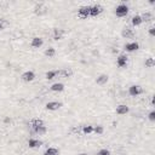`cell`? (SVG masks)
Returning <instances> with one entry per match:
<instances>
[{
  "mask_svg": "<svg viewBox=\"0 0 155 155\" xmlns=\"http://www.w3.org/2000/svg\"><path fill=\"white\" fill-rule=\"evenodd\" d=\"M128 12H130V7H128V5L125 4V2H120V4H117L116 7L114 8V13H115V16L119 17V18H124V17H126V16L128 15Z\"/></svg>",
  "mask_w": 155,
  "mask_h": 155,
  "instance_id": "1",
  "label": "cell"
},
{
  "mask_svg": "<svg viewBox=\"0 0 155 155\" xmlns=\"http://www.w3.org/2000/svg\"><path fill=\"white\" fill-rule=\"evenodd\" d=\"M90 17V5H81L78 7V18L87 19Z\"/></svg>",
  "mask_w": 155,
  "mask_h": 155,
  "instance_id": "2",
  "label": "cell"
},
{
  "mask_svg": "<svg viewBox=\"0 0 155 155\" xmlns=\"http://www.w3.org/2000/svg\"><path fill=\"white\" fill-rule=\"evenodd\" d=\"M103 11H104V7L101 4H94V5L90 6V17L97 18L98 16H101V13Z\"/></svg>",
  "mask_w": 155,
  "mask_h": 155,
  "instance_id": "3",
  "label": "cell"
},
{
  "mask_svg": "<svg viewBox=\"0 0 155 155\" xmlns=\"http://www.w3.org/2000/svg\"><path fill=\"white\" fill-rule=\"evenodd\" d=\"M127 93H128L131 97H138V96H140V94L143 93V87H142L140 85L133 84V85H131V86L128 87Z\"/></svg>",
  "mask_w": 155,
  "mask_h": 155,
  "instance_id": "4",
  "label": "cell"
},
{
  "mask_svg": "<svg viewBox=\"0 0 155 155\" xmlns=\"http://www.w3.org/2000/svg\"><path fill=\"white\" fill-rule=\"evenodd\" d=\"M35 78H36V75L33 70H25L21 74V80L24 82H31L35 80Z\"/></svg>",
  "mask_w": 155,
  "mask_h": 155,
  "instance_id": "5",
  "label": "cell"
},
{
  "mask_svg": "<svg viewBox=\"0 0 155 155\" xmlns=\"http://www.w3.org/2000/svg\"><path fill=\"white\" fill-rule=\"evenodd\" d=\"M62 107H63V103L59 102V101H50V102H47L46 105H45V108H46L48 111H56V110L61 109Z\"/></svg>",
  "mask_w": 155,
  "mask_h": 155,
  "instance_id": "6",
  "label": "cell"
},
{
  "mask_svg": "<svg viewBox=\"0 0 155 155\" xmlns=\"http://www.w3.org/2000/svg\"><path fill=\"white\" fill-rule=\"evenodd\" d=\"M65 34V30L62 29V28H53L52 29V39L54 41H58V40H62L63 36Z\"/></svg>",
  "mask_w": 155,
  "mask_h": 155,
  "instance_id": "7",
  "label": "cell"
},
{
  "mask_svg": "<svg viewBox=\"0 0 155 155\" xmlns=\"http://www.w3.org/2000/svg\"><path fill=\"white\" fill-rule=\"evenodd\" d=\"M139 42L138 41H131V42H127V44H125V46H124V50L126 51V52H134V51H137V50H139Z\"/></svg>",
  "mask_w": 155,
  "mask_h": 155,
  "instance_id": "8",
  "label": "cell"
},
{
  "mask_svg": "<svg viewBox=\"0 0 155 155\" xmlns=\"http://www.w3.org/2000/svg\"><path fill=\"white\" fill-rule=\"evenodd\" d=\"M127 62H128V57L126 54H124V53H121V54H119L116 57V65L119 68H126L127 67Z\"/></svg>",
  "mask_w": 155,
  "mask_h": 155,
  "instance_id": "9",
  "label": "cell"
},
{
  "mask_svg": "<svg viewBox=\"0 0 155 155\" xmlns=\"http://www.w3.org/2000/svg\"><path fill=\"white\" fill-rule=\"evenodd\" d=\"M133 36H134V31H133L132 28L126 25V27H124L121 29V38L122 39H132Z\"/></svg>",
  "mask_w": 155,
  "mask_h": 155,
  "instance_id": "10",
  "label": "cell"
},
{
  "mask_svg": "<svg viewBox=\"0 0 155 155\" xmlns=\"http://www.w3.org/2000/svg\"><path fill=\"white\" fill-rule=\"evenodd\" d=\"M44 45V39L41 36H33L30 40V46L33 48H40Z\"/></svg>",
  "mask_w": 155,
  "mask_h": 155,
  "instance_id": "11",
  "label": "cell"
},
{
  "mask_svg": "<svg viewBox=\"0 0 155 155\" xmlns=\"http://www.w3.org/2000/svg\"><path fill=\"white\" fill-rule=\"evenodd\" d=\"M27 144H28L29 149H38V148H40L42 145V140H40L38 138H29Z\"/></svg>",
  "mask_w": 155,
  "mask_h": 155,
  "instance_id": "12",
  "label": "cell"
},
{
  "mask_svg": "<svg viewBox=\"0 0 155 155\" xmlns=\"http://www.w3.org/2000/svg\"><path fill=\"white\" fill-rule=\"evenodd\" d=\"M109 81V76L107 74H99L97 75V78L94 79V82L98 85V86H103V85H107V82Z\"/></svg>",
  "mask_w": 155,
  "mask_h": 155,
  "instance_id": "13",
  "label": "cell"
},
{
  "mask_svg": "<svg viewBox=\"0 0 155 155\" xmlns=\"http://www.w3.org/2000/svg\"><path fill=\"white\" fill-rule=\"evenodd\" d=\"M115 113L117 115H126L130 113V107L127 104H119L115 108Z\"/></svg>",
  "mask_w": 155,
  "mask_h": 155,
  "instance_id": "14",
  "label": "cell"
},
{
  "mask_svg": "<svg viewBox=\"0 0 155 155\" xmlns=\"http://www.w3.org/2000/svg\"><path fill=\"white\" fill-rule=\"evenodd\" d=\"M42 125H45L44 121H42V119H40V117H33L30 120V131H34L35 128H38V127H40Z\"/></svg>",
  "mask_w": 155,
  "mask_h": 155,
  "instance_id": "15",
  "label": "cell"
},
{
  "mask_svg": "<svg viewBox=\"0 0 155 155\" xmlns=\"http://www.w3.org/2000/svg\"><path fill=\"white\" fill-rule=\"evenodd\" d=\"M64 88H65V86H64L63 82H54V84H52V85L50 86V90H51L52 92H57V93L63 92Z\"/></svg>",
  "mask_w": 155,
  "mask_h": 155,
  "instance_id": "16",
  "label": "cell"
},
{
  "mask_svg": "<svg viewBox=\"0 0 155 155\" xmlns=\"http://www.w3.org/2000/svg\"><path fill=\"white\" fill-rule=\"evenodd\" d=\"M73 75V71L70 68H63V69H59L58 70V76H62L64 79H68Z\"/></svg>",
  "mask_w": 155,
  "mask_h": 155,
  "instance_id": "17",
  "label": "cell"
},
{
  "mask_svg": "<svg viewBox=\"0 0 155 155\" xmlns=\"http://www.w3.org/2000/svg\"><path fill=\"white\" fill-rule=\"evenodd\" d=\"M142 23H143V21H142L140 15H134V16L131 17V24H132V27H140Z\"/></svg>",
  "mask_w": 155,
  "mask_h": 155,
  "instance_id": "18",
  "label": "cell"
},
{
  "mask_svg": "<svg viewBox=\"0 0 155 155\" xmlns=\"http://www.w3.org/2000/svg\"><path fill=\"white\" fill-rule=\"evenodd\" d=\"M57 76H58V69L47 70V71L45 73V79H46V80H48V81L53 80V79H54V78H57Z\"/></svg>",
  "mask_w": 155,
  "mask_h": 155,
  "instance_id": "19",
  "label": "cell"
},
{
  "mask_svg": "<svg viewBox=\"0 0 155 155\" xmlns=\"http://www.w3.org/2000/svg\"><path fill=\"white\" fill-rule=\"evenodd\" d=\"M56 53H57V51H56V48L52 47V46L46 47L45 51H44V54H45V57H47V58H53V57L56 56Z\"/></svg>",
  "mask_w": 155,
  "mask_h": 155,
  "instance_id": "20",
  "label": "cell"
},
{
  "mask_svg": "<svg viewBox=\"0 0 155 155\" xmlns=\"http://www.w3.org/2000/svg\"><path fill=\"white\" fill-rule=\"evenodd\" d=\"M30 133L36 134V136H44V134H46V133H47V126L42 125V126H40V127L35 128L34 131H30Z\"/></svg>",
  "mask_w": 155,
  "mask_h": 155,
  "instance_id": "21",
  "label": "cell"
},
{
  "mask_svg": "<svg viewBox=\"0 0 155 155\" xmlns=\"http://www.w3.org/2000/svg\"><path fill=\"white\" fill-rule=\"evenodd\" d=\"M140 17H142V21L143 22H151V21H154V15L150 11H144L140 15Z\"/></svg>",
  "mask_w": 155,
  "mask_h": 155,
  "instance_id": "22",
  "label": "cell"
},
{
  "mask_svg": "<svg viewBox=\"0 0 155 155\" xmlns=\"http://www.w3.org/2000/svg\"><path fill=\"white\" fill-rule=\"evenodd\" d=\"M42 155H59V149L56 147H48L45 149Z\"/></svg>",
  "mask_w": 155,
  "mask_h": 155,
  "instance_id": "23",
  "label": "cell"
},
{
  "mask_svg": "<svg viewBox=\"0 0 155 155\" xmlns=\"http://www.w3.org/2000/svg\"><path fill=\"white\" fill-rule=\"evenodd\" d=\"M81 132L85 136H88V134L93 133V125H84V126H81Z\"/></svg>",
  "mask_w": 155,
  "mask_h": 155,
  "instance_id": "24",
  "label": "cell"
},
{
  "mask_svg": "<svg viewBox=\"0 0 155 155\" xmlns=\"http://www.w3.org/2000/svg\"><path fill=\"white\" fill-rule=\"evenodd\" d=\"M144 67H145V68H154V67H155V59H154V57H148V58H145V61H144Z\"/></svg>",
  "mask_w": 155,
  "mask_h": 155,
  "instance_id": "25",
  "label": "cell"
},
{
  "mask_svg": "<svg viewBox=\"0 0 155 155\" xmlns=\"http://www.w3.org/2000/svg\"><path fill=\"white\" fill-rule=\"evenodd\" d=\"M93 133H96V134H98V136L103 134V133H104V127H103V125H93Z\"/></svg>",
  "mask_w": 155,
  "mask_h": 155,
  "instance_id": "26",
  "label": "cell"
},
{
  "mask_svg": "<svg viewBox=\"0 0 155 155\" xmlns=\"http://www.w3.org/2000/svg\"><path fill=\"white\" fill-rule=\"evenodd\" d=\"M97 155H111V153H110L109 149H107V148H102V149H99V150L97 151Z\"/></svg>",
  "mask_w": 155,
  "mask_h": 155,
  "instance_id": "27",
  "label": "cell"
},
{
  "mask_svg": "<svg viewBox=\"0 0 155 155\" xmlns=\"http://www.w3.org/2000/svg\"><path fill=\"white\" fill-rule=\"evenodd\" d=\"M6 25H10V23H8L5 18H0V31H1V30H4Z\"/></svg>",
  "mask_w": 155,
  "mask_h": 155,
  "instance_id": "28",
  "label": "cell"
},
{
  "mask_svg": "<svg viewBox=\"0 0 155 155\" xmlns=\"http://www.w3.org/2000/svg\"><path fill=\"white\" fill-rule=\"evenodd\" d=\"M148 120L151 121V122L155 121V110H150V111H149V114H148Z\"/></svg>",
  "mask_w": 155,
  "mask_h": 155,
  "instance_id": "29",
  "label": "cell"
},
{
  "mask_svg": "<svg viewBox=\"0 0 155 155\" xmlns=\"http://www.w3.org/2000/svg\"><path fill=\"white\" fill-rule=\"evenodd\" d=\"M148 34H149L151 38H154V36H155V27H154V25L149 27V29H148Z\"/></svg>",
  "mask_w": 155,
  "mask_h": 155,
  "instance_id": "30",
  "label": "cell"
},
{
  "mask_svg": "<svg viewBox=\"0 0 155 155\" xmlns=\"http://www.w3.org/2000/svg\"><path fill=\"white\" fill-rule=\"evenodd\" d=\"M12 122V119L10 117V116H5L4 117V124H7V125H10Z\"/></svg>",
  "mask_w": 155,
  "mask_h": 155,
  "instance_id": "31",
  "label": "cell"
},
{
  "mask_svg": "<svg viewBox=\"0 0 155 155\" xmlns=\"http://www.w3.org/2000/svg\"><path fill=\"white\" fill-rule=\"evenodd\" d=\"M78 155H88L87 153H80V154H78Z\"/></svg>",
  "mask_w": 155,
  "mask_h": 155,
  "instance_id": "32",
  "label": "cell"
},
{
  "mask_svg": "<svg viewBox=\"0 0 155 155\" xmlns=\"http://www.w3.org/2000/svg\"><path fill=\"white\" fill-rule=\"evenodd\" d=\"M0 74H1V73H0Z\"/></svg>",
  "mask_w": 155,
  "mask_h": 155,
  "instance_id": "33",
  "label": "cell"
}]
</instances>
